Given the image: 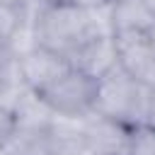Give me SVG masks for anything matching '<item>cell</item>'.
Instances as JSON below:
<instances>
[{
  "label": "cell",
  "mask_w": 155,
  "mask_h": 155,
  "mask_svg": "<svg viewBox=\"0 0 155 155\" xmlns=\"http://www.w3.org/2000/svg\"><path fill=\"white\" fill-rule=\"evenodd\" d=\"M109 5L87 10L75 0L39 2V12H36L39 46L51 48L70 61L90 39L99 34H111Z\"/></svg>",
  "instance_id": "6da1fadb"
},
{
  "label": "cell",
  "mask_w": 155,
  "mask_h": 155,
  "mask_svg": "<svg viewBox=\"0 0 155 155\" xmlns=\"http://www.w3.org/2000/svg\"><path fill=\"white\" fill-rule=\"evenodd\" d=\"M150 92L153 87L143 85L140 80L131 78L121 65H116L97 80L94 111L136 128L148 121Z\"/></svg>",
  "instance_id": "7a4b0ae2"
},
{
  "label": "cell",
  "mask_w": 155,
  "mask_h": 155,
  "mask_svg": "<svg viewBox=\"0 0 155 155\" xmlns=\"http://www.w3.org/2000/svg\"><path fill=\"white\" fill-rule=\"evenodd\" d=\"M39 94L44 97V102L51 107V111L56 116L82 119V116H87V114L94 111L97 80L70 65L58 80H53Z\"/></svg>",
  "instance_id": "3957f363"
},
{
  "label": "cell",
  "mask_w": 155,
  "mask_h": 155,
  "mask_svg": "<svg viewBox=\"0 0 155 155\" xmlns=\"http://www.w3.org/2000/svg\"><path fill=\"white\" fill-rule=\"evenodd\" d=\"M131 126L97 111L82 116V145L92 155H128Z\"/></svg>",
  "instance_id": "277c9868"
},
{
  "label": "cell",
  "mask_w": 155,
  "mask_h": 155,
  "mask_svg": "<svg viewBox=\"0 0 155 155\" xmlns=\"http://www.w3.org/2000/svg\"><path fill=\"white\" fill-rule=\"evenodd\" d=\"M119 65L148 87H155V41L150 34H119L114 36Z\"/></svg>",
  "instance_id": "5b68a950"
},
{
  "label": "cell",
  "mask_w": 155,
  "mask_h": 155,
  "mask_svg": "<svg viewBox=\"0 0 155 155\" xmlns=\"http://www.w3.org/2000/svg\"><path fill=\"white\" fill-rule=\"evenodd\" d=\"M17 68H19V75H22L24 85L41 92L44 87H48L53 80H58L70 68V61L63 58L61 53L51 51V48L36 46V48L17 56Z\"/></svg>",
  "instance_id": "8992f818"
},
{
  "label": "cell",
  "mask_w": 155,
  "mask_h": 155,
  "mask_svg": "<svg viewBox=\"0 0 155 155\" xmlns=\"http://www.w3.org/2000/svg\"><path fill=\"white\" fill-rule=\"evenodd\" d=\"M70 65L87 73L90 78L99 80L102 75H107L109 70H114L119 65V51H116V41L111 34H99L94 39H90L73 58Z\"/></svg>",
  "instance_id": "52a82bcc"
},
{
  "label": "cell",
  "mask_w": 155,
  "mask_h": 155,
  "mask_svg": "<svg viewBox=\"0 0 155 155\" xmlns=\"http://www.w3.org/2000/svg\"><path fill=\"white\" fill-rule=\"evenodd\" d=\"M111 34H150L155 29V12L143 0H114L109 5Z\"/></svg>",
  "instance_id": "ba28073f"
},
{
  "label": "cell",
  "mask_w": 155,
  "mask_h": 155,
  "mask_svg": "<svg viewBox=\"0 0 155 155\" xmlns=\"http://www.w3.org/2000/svg\"><path fill=\"white\" fill-rule=\"evenodd\" d=\"M15 116H17V126H19V133H36V131H46L51 128L56 114L51 111V107L44 102V97L27 87L24 94L17 99V104L12 107Z\"/></svg>",
  "instance_id": "9c48e42d"
},
{
  "label": "cell",
  "mask_w": 155,
  "mask_h": 155,
  "mask_svg": "<svg viewBox=\"0 0 155 155\" xmlns=\"http://www.w3.org/2000/svg\"><path fill=\"white\" fill-rule=\"evenodd\" d=\"M128 155H155V126L140 124L131 131Z\"/></svg>",
  "instance_id": "30bf717a"
},
{
  "label": "cell",
  "mask_w": 155,
  "mask_h": 155,
  "mask_svg": "<svg viewBox=\"0 0 155 155\" xmlns=\"http://www.w3.org/2000/svg\"><path fill=\"white\" fill-rule=\"evenodd\" d=\"M17 133H19V126H17L15 111L0 104V148H7L17 138Z\"/></svg>",
  "instance_id": "8fae6325"
},
{
  "label": "cell",
  "mask_w": 155,
  "mask_h": 155,
  "mask_svg": "<svg viewBox=\"0 0 155 155\" xmlns=\"http://www.w3.org/2000/svg\"><path fill=\"white\" fill-rule=\"evenodd\" d=\"M22 22V7H10V5H0V34H5L7 39L15 34V29Z\"/></svg>",
  "instance_id": "7c38bea8"
},
{
  "label": "cell",
  "mask_w": 155,
  "mask_h": 155,
  "mask_svg": "<svg viewBox=\"0 0 155 155\" xmlns=\"http://www.w3.org/2000/svg\"><path fill=\"white\" fill-rule=\"evenodd\" d=\"M15 61V53H12V46H10V39L5 34H0V73Z\"/></svg>",
  "instance_id": "4fadbf2b"
},
{
  "label": "cell",
  "mask_w": 155,
  "mask_h": 155,
  "mask_svg": "<svg viewBox=\"0 0 155 155\" xmlns=\"http://www.w3.org/2000/svg\"><path fill=\"white\" fill-rule=\"evenodd\" d=\"M145 124L155 126V87H153V92H150V104H148V121H145Z\"/></svg>",
  "instance_id": "5bb4252c"
},
{
  "label": "cell",
  "mask_w": 155,
  "mask_h": 155,
  "mask_svg": "<svg viewBox=\"0 0 155 155\" xmlns=\"http://www.w3.org/2000/svg\"><path fill=\"white\" fill-rule=\"evenodd\" d=\"M29 0H0V5H10V7H22V5H27Z\"/></svg>",
  "instance_id": "9a60e30c"
},
{
  "label": "cell",
  "mask_w": 155,
  "mask_h": 155,
  "mask_svg": "<svg viewBox=\"0 0 155 155\" xmlns=\"http://www.w3.org/2000/svg\"><path fill=\"white\" fill-rule=\"evenodd\" d=\"M143 2H145V5H148V7L153 10V12H155V0H143Z\"/></svg>",
  "instance_id": "2e32d148"
},
{
  "label": "cell",
  "mask_w": 155,
  "mask_h": 155,
  "mask_svg": "<svg viewBox=\"0 0 155 155\" xmlns=\"http://www.w3.org/2000/svg\"><path fill=\"white\" fill-rule=\"evenodd\" d=\"M0 155H12V150H10V145H7V148H0Z\"/></svg>",
  "instance_id": "e0dca14e"
},
{
  "label": "cell",
  "mask_w": 155,
  "mask_h": 155,
  "mask_svg": "<svg viewBox=\"0 0 155 155\" xmlns=\"http://www.w3.org/2000/svg\"><path fill=\"white\" fill-rule=\"evenodd\" d=\"M109 2H114V0H109Z\"/></svg>",
  "instance_id": "ac0fdd59"
}]
</instances>
